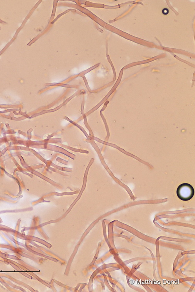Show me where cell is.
Masks as SVG:
<instances>
[{
  "mask_svg": "<svg viewBox=\"0 0 195 292\" xmlns=\"http://www.w3.org/2000/svg\"><path fill=\"white\" fill-rule=\"evenodd\" d=\"M194 189L190 184L184 183L179 185L177 189V195L178 198L183 201H188L193 198L194 195Z\"/></svg>",
  "mask_w": 195,
  "mask_h": 292,
  "instance_id": "6da1fadb",
  "label": "cell"
},
{
  "mask_svg": "<svg viewBox=\"0 0 195 292\" xmlns=\"http://www.w3.org/2000/svg\"><path fill=\"white\" fill-rule=\"evenodd\" d=\"M169 11L167 8H164L162 11V13L164 15H167L169 13Z\"/></svg>",
  "mask_w": 195,
  "mask_h": 292,
  "instance_id": "7a4b0ae2",
  "label": "cell"
}]
</instances>
